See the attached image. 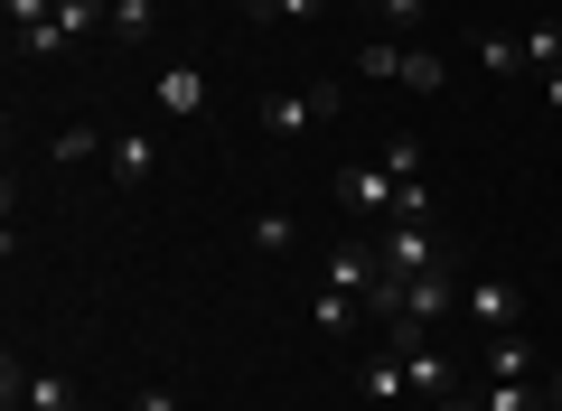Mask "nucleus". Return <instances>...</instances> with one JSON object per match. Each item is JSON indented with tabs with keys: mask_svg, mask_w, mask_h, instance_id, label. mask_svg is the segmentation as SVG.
<instances>
[{
	"mask_svg": "<svg viewBox=\"0 0 562 411\" xmlns=\"http://www.w3.org/2000/svg\"><path fill=\"white\" fill-rule=\"evenodd\" d=\"M347 66H357L366 84H403V94H441L450 84V66L431 57V47H413V38H366Z\"/></svg>",
	"mask_w": 562,
	"mask_h": 411,
	"instance_id": "f257e3e1",
	"label": "nucleus"
},
{
	"mask_svg": "<svg viewBox=\"0 0 562 411\" xmlns=\"http://www.w3.org/2000/svg\"><path fill=\"white\" fill-rule=\"evenodd\" d=\"M347 113V84H281V94H262V132L272 140H301V132H319V122H338Z\"/></svg>",
	"mask_w": 562,
	"mask_h": 411,
	"instance_id": "f03ea898",
	"label": "nucleus"
},
{
	"mask_svg": "<svg viewBox=\"0 0 562 411\" xmlns=\"http://www.w3.org/2000/svg\"><path fill=\"white\" fill-rule=\"evenodd\" d=\"M375 262H384V281L450 272V262H441V235H431V225H403V216H384V225H375Z\"/></svg>",
	"mask_w": 562,
	"mask_h": 411,
	"instance_id": "7ed1b4c3",
	"label": "nucleus"
},
{
	"mask_svg": "<svg viewBox=\"0 0 562 411\" xmlns=\"http://www.w3.org/2000/svg\"><path fill=\"white\" fill-rule=\"evenodd\" d=\"M319 290H347V299H375V290H384V262H375V235L338 243V253L319 262Z\"/></svg>",
	"mask_w": 562,
	"mask_h": 411,
	"instance_id": "20e7f679",
	"label": "nucleus"
},
{
	"mask_svg": "<svg viewBox=\"0 0 562 411\" xmlns=\"http://www.w3.org/2000/svg\"><path fill=\"white\" fill-rule=\"evenodd\" d=\"M338 206H347V216H394V178H384V159L338 169Z\"/></svg>",
	"mask_w": 562,
	"mask_h": 411,
	"instance_id": "39448f33",
	"label": "nucleus"
},
{
	"mask_svg": "<svg viewBox=\"0 0 562 411\" xmlns=\"http://www.w3.org/2000/svg\"><path fill=\"white\" fill-rule=\"evenodd\" d=\"M460 309L479 318L487 336H506V328L525 318V299H516V281H469V290H460Z\"/></svg>",
	"mask_w": 562,
	"mask_h": 411,
	"instance_id": "423d86ee",
	"label": "nucleus"
},
{
	"mask_svg": "<svg viewBox=\"0 0 562 411\" xmlns=\"http://www.w3.org/2000/svg\"><path fill=\"white\" fill-rule=\"evenodd\" d=\"M10 402H20V411H76V384H66V374L57 365H10Z\"/></svg>",
	"mask_w": 562,
	"mask_h": 411,
	"instance_id": "0eeeda50",
	"label": "nucleus"
},
{
	"mask_svg": "<svg viewBox=\"0 0 562 411\" xmlns=\"http://www.w3.org/2000/svg\"><path fill=\"white\" fill-rule=\"evenodd\" d=\"M150 94H160L169 122H198V113H206V66H188V57L160 66V84H150Z\"/></svg>",
	"mask_w": 562,
	"mask_h": 411,
	"instance_id": "6e6552de",
	"label": "nucleus"
},
{
	"mask_svg": "<svg viewBox=\"0 0 562 411\" xmlns=\"http://www.w3.org/2000/svg\"><path fill=\"white\" fill-rule=\"evenodd\" d=\"M403 374H413V392H422V402H460V365H450V355L403 346Z\"/></svg>",
	"mask_w": 562,
	"mask_h": 411,
	"instance_id": "1a4fd4ad",
	"label": "nucleus"
},
{
	"mask_svg": "<svg viewBox=\"0 0 562 411\" xmlns=\"http://www.w3.org/2000/svg\"><path fill=\"white\" fill-rule=\"evenodd\" d=\"M10 28H20V47L29 57H57V0H10Z\"/></svg>",
	"mask_w": 562,
	"mask_h": 411,
	"instance_id": "9d476101",
	"label": "nucleus"
},
{
	"mask_svg": "<svg viewBox=\"0 0 562 411\" xmlns=\"http://www.w3.org/2000/svg\"><path fill=\"white\" fill-rule=\"evenodd\" d=\"M103 159H113L122 187H150V169H160V140H150V132H113V150H103Z\"/></svg>",
	"mask_w": 562,
	"mask_h": 411,
	"instance_id": "9b49d317",
	"label": "nucleus"
},
{
	"mask_svg": "<svg viewBox=\"0 0 562 411\" xmlns=\"http://www.w3.org/2000/svg\"><path fill=\"white\" fill-rule=\"evenodd\" d=\"M357 384H366V402H384V411H394L403 392H413V374H403V355L384 346V355H366V374H357Z\"/></svg>",
	"mask_w": 562,
	"mask_h": 411,
	"instance_id": "f8f14e48",
	"label": "nucleus"
},
{
	"mask_svg": "<svg viewBox=\"0 0 562 411\" xmlns=\"http://www.w3.org/2000/svg\"><path fill=\"white\" fill-rule=\"evenodd\" d=\"M479 402L487 411H543V392H535V374H479Z\"/></svg>",
	"mask_w": 562,
	"mask_h": 411,
	"instance_id": "ddd939ff",
	"label": "nucleus"
},
{
	"mask_svg": "<svg viewBox=\"0 0 562 411\" xmlns=\"http://www.w3.org/2000/svg\"><path fill=\"white\" fill-rule=\"evenodd\" d=\"M103 28H113L122 47H150V28H160V0H113V10H103Z\"/></svg>",
	"mask_w": 562,
	"mask_h": 411,
	"instance_id": "4468645a",
	"label": "nucleus"
},
{
	"mask_svg": "<svg viewBox=\"0 0 562 411\" xmlns=\"http://www.w3.org/2000/svg\"><path fill=\"white\" fill-rule=\"evenodd\" d=\"M291 243H301V216H281V206H262V216H254V253H262V262H281Z\"/></svg>",
	"mask_w": 562,
	"mask_h": 411,
	"instance_id": "2eb2a0df",
	"label": "nucleus"
},
{
	"mask_svg": "<svg viewBox=\"0 0 562 411\" xmlns=\"http://www.w3.org/2000/svg\"><path fill=\"white\" fill-rule=\"evenodd\" d=\"M525 38V76H553L562 66V20H535V28H516Z\"/></svg>",
	"mask_w": 562,
	"mask_h": 411,
	"instance_id": "dca6fc26",
	"label": "nucleus"
},
{
	"mask_svg": "<svg viewBox=\"0 0 562 411\" xmlns=\"http://www.w3.org/2000/svg\"><path fill=\"white\" fill-rule=\"evenodd\" d=\"M328 0H244V20H262V28H310Z\"/></svg>",
	"mask_w": 562,
	"mask_h": 411,
	"instance_id": "f3484780",
	"label": "nucleus"
},
{
	"mask_svg": "<svg viewBox=\"0 0 562 411\" xmlns=\"http://www.w3.org/2000/svg\"><path fill=\"white\" fill-rule=\"evenodd\" d=\"M479 374H535V346H525V328H506V336H487V355H479Z\"/></svg>",
	"mask_w": 562,
	"mask_h": 411,
	"instance_id": "a211bd4d",
	"label": "nucleus"
},
{
	"mask_svg": "<svg viewBox=\"0 0 562 411\" xmlns=\"http://www.w3.org/2000/svg\"><path fill=\"white\" fill-rule=\"evenodd\" d=\"M310 318H319V336H357L366 299H347V290H319V299H310Z\"/></svg>",
	"mask_w": 562,
	"mask_h": 411,
	"instance_id": "6ab92c4d",
	"label": "nucleus"
},
{
	"mask_svg": "<svg viewBox=\"0 0 562 411\" xmlns=\"http://www.w3.org/2000/svg\"><path fill=\"white\" fill-rule=\"evenodd\" d=\"M479 76H525V38L487 28V38H479Z\"/></svg>",
	"mask_w": 562,
	"mask_h": 411,
	"instance_id": "aec40b11",
	"label": "nucleus"
},
{
	"mask_svg": "<svg viewBox=\"0 0 562 411\" xmlns=\"http://www.w3.org/2000/svg\"><path fill=\"white\" fill-rule=\"evenodd\" d=\"M47 150H57L66 169H76V159H94V150H113V132H94V122H66V132L47 140Z\"/></svg>",
	"mask_w": 562,
	"mask_h": 411,
	"instance_id": "412c9836",
	"label": "nucleus"
},
{
	"mask_svg": "<svg viewBox=\"0 0 562 411\" xmlns=\"http://www.w3.org/2000/svg\"><path fill=\"white\" fill-rule=\"evenodd\" d=\"M384 178H394V187H403V178H422V140H413V132L384 140Z\"/></svg>",
	"mask_w": 562,
	"mask_h": 411,
	"instance_id": "4be33fe9",
	"label": "nucleus"
},
{
	"mask_svg": "<svg viewBox=\"0 0 562 411\" xmlns=\"http://www.w3.org/2000/svg\"><path fill=\"white\" fill-rule=\"evenodd\" d=\"M103 10H113V0H57V38H85Z\"/></svg>",
	"mask_w": 562,
	"mask_h": 411,
	"instance_id": "5701e85b",
	"label": "nucleus"
},
{
	"mask_svg": "<svg viewBox=\"0 0 562 411\" xmlns=\"http://www.w3.org/2000/svg\"><path fill=\"white\" fill-rule=\"evenodd\" d=\"M357 10H366V20H394V28L422 20V0H357Z\"/></svg>",
	"mask_w": 562,
	"mask_h": 411,
	"instance_id": "b1692460",
	"label": "nucleus"
},
{
	"mask_svg": "<svg viewBox=\"0 0 562 411\" xmlns=\"http://www.w3.org/2000/svg\"><path fill=\"white\" fill-rule=\"evenodd\" d=\"M132 411H179V392H169V384H140V392H132Z\"/></svg>",
	"mask_w": 562,
	"mask_h": 411,
	"instance_id": "393cba45",
	"label": "nucleus"
},
{
	"mask_svg": "<svg viewBox=\"0 0 562 411\" xmlns=\"http://www.w3.org/2000/svg\"><path fill=\"white\" fill-rule=\"evenodd\" d=\"M543 113H562V66H553V76H543Z\"/></svg>",
	"mask_w": 562,
	"mask_h": 411,
	"instance_id": "a878e982",
	"label": "nucleus"
},
{
	"mask_svg": "<svg viewBox=\"0 0 562 411\" xmlns=\"http://www.w3.org/2000/svg\"><path fill=\"white\" fill-rule=\"evenodd\" d=\"M543 411H562V365H553V384H543Z\"/></svg>",
	"mask_w": 562,
	"mask_h": 411,
	"instance_id": "bb28decb",
	"label": "nucleus"
},
{
	"mask_svg": "<svg viewBox=\"0 0 562 411\" xmlns=\"http://www.w3.org/2000/svg\"><path fill=\"white\" fill-rule=\"evenodd\" d=\"M450 411H487V402H479V392H460V402H450Z\"/></svg>",
	"mask_w": 562,
	"mask_h": 411,
	"instance_id": "cd10ccee",
	"label": "nucleus"
}]
</instances>
